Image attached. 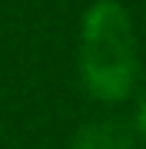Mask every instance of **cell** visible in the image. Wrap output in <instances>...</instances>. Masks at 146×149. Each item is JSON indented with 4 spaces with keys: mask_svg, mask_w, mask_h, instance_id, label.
Instances as JSON below:
<instances>
[{
    "mask_svg": "<svg viewBox=\"0 0 146 149\" xmlns=\"http://www.w3.org/2000/svg\"><path fill=\"white\" fill-rule=\"evenodd\" d=\"M80 66L87 90L100 100H123L136 76V47L126 10L116 0H100L83 20Z\"/></svg>",
    "mask_w": 146,
    "mask_h": 149,
    "instance_id": "1",
    "label": "cell"
},
{
    "mask_svg": "<svg viewBox=\"0 0 146 149\" xmlns=\"http://www.w3.org/2000/svg\"><path fill=\"white\" fill-rule=\"evenodd\" d=\"M70 149H130V133L119 123H93L76 133Z\"/></svg>",
    "mask_w": 146,
    "mask_h": 149,
    "instance_id": "2",
    "label": "cell"
},
{
    "mask_svg": "<svg viewBox=\"0 0 146 149\" xmlns=\"http://www.w3.org/2000/svg\"><path fill=\"white\" fill-rule=\"evenodd\" d=\"M140 129H143V136H146V96H143V103H140Z\"/></svg>",
    "mask_w": 146,
    "mask_h": 149,
    "instance_id": "3",
    "label": "cell"
}]
</instances>
